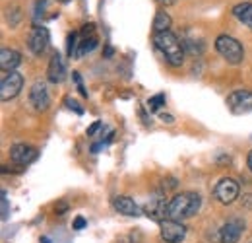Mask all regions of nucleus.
Segmentation results:
<instances>
[{
  "label": "nucleus",
  "instance_id": "obj_2",
  "mask_svg": "<svg viewBox=\"0 0 252 243\" xmlns=\"http://www.w3.org/2000/svg\"><path fill=\"white\" fill-rule=\"evenodd\" d=\"M154 45L171 66H175V68L183 66V62H185V43L173 31L154 33Z\"/></svg>",
  "mask_w": 252,
  "mask_h": 243
},
{
  "label": "nucleus",
  "instance_id": "obj_10",
  "mask_svg": "<svg viewBox=\"0 0 252 243\" xmlns=\"http://www.w3.org/2000/svg\"><path fill=\"white\" fill-rule=\"evenodd\" d=\"M30 103L33 105L35 111H45L51 103V95H49V88L45 82H35L30 90Z\"/></svg>",
  "mask_w": 252,
  "mask_h": 243
},
{
  "label": "nucleus",
  "instance_id": "obj_19",
  "mask_svg": "<svg viewBox=\"0 0 252 243\" xmlns=\"http://www.w3.org/2000/svg\"><path fill=\"white\" fill-rule=\"evenodd\" d=\"M78 37H80V33L78 31H72L68 35V39H66V53H68L70 59H76V55H78V43H80Z\"/></svg>",
  "mask_w": 252,
  "mask_h": 243
},
{
  "label": "nucleus",
  "instance_id": "obj_24",
  "mask_svg": "<svg viewBox=\"0 0 252 243\" xmlns=\"http://www.w3.org/2000/svg\"><path fill=\"white\" fill-rule=\"evenodd\" d=\"M10 214V206H8V193L2 191V220H8Z\"/></svg>",
  "mask_w": 252,
  "mask_h": 243
},
{
  "label": "nucleus",
  "instance_id": "obj_5",
  "mask_svg": "<svg viewBox=\"0 0 252 243\" xmlns=\"http://www.w3.org/2000/svg\"><path fill=\"white\" fill-rule=\"evenodd\" d=\"M24 88V76L20 72H6L2 76V82H0V99L2 101H10L14 99Z\"/></svg>",
  "mask_w": 252,
  "mask_h": 243
},
{
  "label": "nucleus",
  "instance_id": "obj_15",
  "mask_svg": "<svg viewBox=\"0 0 252 243\" xmlns=\"http://www.w3.org/2000/svg\"><path fill=\"white\" fill-rule=\"evenodd\" d=\"M22 64V55L14 49H2L0 51V68L4 72H14Z\"/></svg>",
  "mask_w": 252,
  "mask_h": 243
},
{
  "label": "nucleus",
  "instance_id": "obj_34",
  "mask_svg": "<svg viewBox=\"0 0 252 243\" xmlns=\"http://www.w3.org/2000/svg\"><path fill=\"white\" fill-rule=\"evenodd\" d=\"M57 2H61V4H66V2H70V0H57Z\"/></svg>",
  "mask_w": 252,
  "mask_h": 243
},
{
  "label": "nucleus",
  "instance_id": "obj_3",
  "mask_svg": "<svg viewBox=\"0 0 252 243\" xmlns=\"http://www.w3.org/2000/svg\"><path fill=\"white\" fill-rule=\"evenodd\" d=\"M216 51L229 64H241L245 61V49H243L241 41L231 35H220L216 39Z\"/></svg>",
  "mask_w": 252,
  "mask_h": 243
},
{
  "label": "nucleus",
  "instance_id": "obj_29",
  "mask_svg": "<svg viewBox=\"0 0 252 243\" xmlns=\"http://www.w3.org/2000/svg\"><path fill=\"white\" fill-rule=\"evenodd\" d=\"M113 55H115V49H113L111 45H107V47H105V51H103V57H105V59H111Z\"/></svg>",
  "mask_w": 252,
  "mask_h": 243
},
{
  "label": "nucleus",
  "instance_id": "obj_9",
  "mask_svg": "<svg viewBox=\"0 0 252 243\" xmlns=\"http://www.w3.org/2000/svg\"><path fill=\"white\" fill-rule=\"evenodd\" d=\"M245 220L241 218H231L227 220L220 230V242L221 243H239L241 236L245 234Z\"/></svg>",
  "mask_w": 252,
  "mask_h": 243
},
{
  "label": "nucleus",
  "instance_id": "obj_21",
  "mask_svg": "<svg viewBox=\"0 0 252 243\" xmlns=\"http://www.w3.org/2000/svg\"><path fill=\"white\" fill-rule=\"evenodd\" d=\"M64 101H66V107H68V109H72L76 115H84V107H82V105H80L76 99H72V97H66Z\"/></svg>",
  "mask_w": 252,
  "mask_h": 243
},
{
  "label": "nucleus",
  "instance_id": "obj_4",
  "mask_svg": "<svg viewBox=\"0 0 252 243\" xmlns=\"http://www.w3.org/2000/svg\"><path fill=\"white\" fill-rule=\"evenodd\" d=\"M159 232H161V240L165 243H183L187 238V226L171 218L159 224Z\"/></svg>",
  "mask_w": 252,
  "mask_h": 243
},
{
  "label": "nucleus",
  "instance_id": "obj_26",
  "mask_svg": "<svg viewBox=\"0 0 252 243\" xmlns=\"http://www.w3.org/2000/svg\"><path fill=\"white\" fill-rule=\"evenodd\" d=\"M82 35H84V37H94L95 35V24H86V26L82 28Z\"/></svg>",
  "mask_w": 252,
  "mask_h": 243
},
{
  "label": "nucleus",
  "instance_id": "obj_25",
  "mask_svg": "<svg viewBox=\"0 0 252 243\" xmlns=\"http://www.w3.org/2000/svg\"><path fill=\"white\" fill-rule=\"evenodd\" d=\"M10 12L14 14V18H10L8 22H10V26H14V28H16V26H18V22H20V16H22V12H20V8H12Z\"/></svg>",
  "mask_w": 252,
  "mask_h": 243
},
{
  "label": "nucleus",
  "instance_id": "obj_11",
  "mask_svg": "<svg viewBox=\"0 0 252 243\" xmlns=\"http://www.w3.org/2000/svg\"><path fill=\"white\" fill-rule=\"evenodd\" d=\"M66 62L61 53H55L49 61V68H47V78L51 84H61L66 80Z\"/></svg>",
  "mask_w": 252,
  "mask_h": 243
},
{
  "label": "nucleus",
  "instance_id": "obj_16",
  "mask_svg": "<svg viewBox=\"0 0 252 243\" xmlns=\"http://www.w3.org/2000/svg\"><path fill=\"white\" fill-rule=\"evenodd\" d=\"M231 12H233V16H235L241 24H245L247 28L252 30V2H241V4L233 6Z\"/></svg>",
  "mask_w": 252,
  "mask_h": 243
},
{
  "label": "nucleus",
  "instance_id": "obj_7",
  "mask_svg": "<svg viewBox=\"0 0 252 243\" xmlns=\"http://www.w3.org/2000/svg\"><path fill=\"white\" fill-rule=\"evenodd\" d=\"M239 191H241V187L235 179L223 177V179L218 181L216 189H214V197L220 201L221 204H233L237 201V197H239Z\"/></svg>",
  "mask_w": 252,
  "mask_h": 243
},
{
  "label": "nucleus",
  "instance_id": "obj_20",
  "mask_svg": "<svg viewBox=\"0 0 252 243\" xmlns=\"http://www.w3.org/2000/svg\"><path fill=\"white\" fill-rule=\"evenodd\" d=\"M163 105H165V93H156L148 99V109L150 111H158Z\"/></svg>",
  "mask_w": 252,
  "mask_h": 243
},
{
  "label": "nucleus",
  "instance_id": "obj_17",
  "mask_svg": "<svg viewBox=\"0 0 252 243\" xmlns=\"http://www.w3.org/2000/svg\"><path fill=\"white\" fill-rule=\"evenodd\" d=\"M171 16L165 10H158L154 16V33H163V31H171Z\"/></svg>",
  "mask_w": 252,
  "mask_h": 243
},
{
  "label": "nucleus",
  "instance_id": "obj_32",
  "mask_svg": "<svg viewBox=\"0 0 252 243\" xmlns=\"http://www.w3.org/2000/svg\"><path fill=\"white\" fill-rule=\"evenodd\" d=\"M247 165H249V169L252 171V150L249 152V158H247Z\"/></svg>",
  "mask_w": 252,
  "mask_h": 243
},
{
  "label": "nucleus",
  "instance_id": "obj_23",
  "mask_svg": "<svg viewBox=\"0 0 252 243\" xmlns=\"http://www.w3.org/2000/svg\"><path fill=\"white\" fill-rule=\"evenodd\" d=\"M88 226V220L84 218V216H76L74 218V222H72V228L76 230V232H80V230H84Z\"/></svg>",
  "mask_w": 252,
  "mask_h": 243
},
{
  "label": "nucleus",
  "instance_id": "obj_27",
  "mask_svg": "<svg viewBox=\"0 0 252 243\" xmlns=\"http://www.w3.org/2000/svg\"><path fill=\"white\" fill-rule=\"evenodd\" d=\"M99 128H101V121L92 122V124L88 126V132H86V134H88V136H95V132H97Z\"/></svg>",
  "mask_w": 252,
  "mask_h": 243
},
{
  "label": "nucleus",
  "instance_id": "obj_18",
  "mask_svg": "<svg viewBox=\"0 0 252 243\" xmlns=\"http://www.w3.org/2000/svg\"><path fill=\"white\" fill-rule=\"evenodd\" d=\"M97 43H99L97 35H94V37H84V39L80 41V49H78V55H76V59H82L86 53H92L95 47H97Z\"/></svg>",
  "mask_w": 252,
  "mask_h": 243
},
{
  "label": "nucleus",
  "instance_id": "obj_31",
  "mask_svg": "<svg viewBox=\"0 0 252 243\" xmlns=\"http://www.w3.org/2000/svg\"><path fill=\"white\" fill-rule=\"evenodd\" d=\"M158 2L161 4V6H169V4H175L177 0H158Z\"/></svg>",
  "mask_w": 252,
  "mask_h": 243
},
{
  "label": "nucleus",
  "instance_id": "obj_30",
  "mask_svg": "<svg viewBox=\"0 0 252 243\" xmlns=\"http://www.w3.org/2000/svg\"><path fill=\"white\" fill-rule=\"evenodd\" d=\"M159 119H161L163 122H169V124L175 121V117H173V115H169V113H161V115H159Z\"/></svg>",
  "mask_w": 252,
  "mask_h": 243
},
{
  "label": "nucleus",
  "instance_id": "obj_28",
  "mask_svg": "<svg viewBox=\"0 0 252 243\" xmlns=\"http://www.w3.org/2000/svg\"><path fill=\"white\" fill-rule=\"evenodd\" d=\"M55 212H57V214H66V212H68V204H66L64 201L57 202V204H55Z\"/></svg>",
  "mask_w": 252,
  "mask_h": 243
},
{
  "label": "nucleus",
  "instance_id": "obj_6",
  "mask_svg": "<svg viewBox=\"0 0 252 243\" xmlns=\"http://www.w3.org/2000/svg\"><path fill=\"white\" fill-rule=\"evenodd\" d=\"M227 107L231 113L235 115H243V113H249L252 111V91L251 90H237L233 93L227 95L225 99Z\"/></svg>",
  "mask_w": 252,
  "mask_h": 243
},
{
  "label": "nucleus",
  "instance_id": "obj_22",
  "mask_svg": "<svg viewBox=\"0 0 252 243\" xmlns=\"http://www.w3.org/2000/svg\"><path fill=\"white\" fill-rule=\"evenodd\" d=\"M72 78H74V82H76V86H78V91L84 95V97H88V90L84 88V82H82V76L78 74V72H72Z\"/></svg>",
  "mask_w": 252,
  "mask_h": 243
},
{
  "label": "nucleus",
  "instance_id": "obj_33",
  "mask_svg": "<svg viewBox=\"0 0 252 243\" xmlns=\"http://www.w3.org/2000/svg\"><path fill=\"white\" fill-rule=\"evenodd\" d=\"M41 243H51V240H49V238H45V236H43V238H41Z\"/></svg>",
  "mask_w": 252,
  "mask_h": 243
},
{
  "label": "nucleus",
  "instance_id": "obj_12",
  "mask_svg": "<svg viewBox=\"0 0 252 243\" xmlns=\"http://www.w3.org/2000/svg\"><path fill=\"white\" fill-rule=\"evenodd\" d=\"M10 160L16 165H30L33 160H37V148L30 144H14L10 148Z\"/></svg>",
  "mask_w": 252,
  "mask_h": 243
},
{
  "label": "nucleus",
  "instance_id": "obj_14",
  "mask_svg": "<svg viewBox=\"0 0 252 243\" xmlns=\"http://www.w3.org/2000/svg\"><path fill=\"white\" fill-rule=\"evenodd\" d=\"M167 204L169 202H165L163 201V197H154L150 202H148V206L144 208V212H146V216H150L152 220H156V222H163V220H167Z\"/></svg>",
  "mask_w": 252,
  "mask_h": 243
},
{
  "label": "nucleus",
  "instance_id": "obj_13",
  "mask_svg": "<svg viewBox=\"0 0 252 243\" xmlns=\"http://www.w3.org/2000/svg\"><path fill=\"white\" fill-rule=\"evenodd\" d=\"M113 208H115L119 214H123V216H130V218H136V216H140V214H142V208L134 202V199H130V197H123V195L113 199Z\"/></svg>",
  "mask_w": 252,
  "mask_h": 243
},
{
  "label": "nucleus",
  "instance_id": "obj_1",
  "mask_svg": "<svg viewBox=\"0 0 252 243\" xmlns=\"http://www.w3.org/2000/svg\"><path fill=\"white\" fill-rule=\"evenodd\" d=\"M200 206H202V197L198 193H192V191L179 193L167 204V218L177 220V222L189 220V218L198 214Z\"/></svg>",
  "mask_w": 252,
  "mask_h": 243
},
{
  "label": "nucleus",
  "instance_id": "obj_8",
  "mask_svg": "<svg viewBox=\"0 0 252 243\" xmlns=\"http://www.w3.org/2000/svg\"><path fill=\"white\" fill-rule=\"evenodd\" d=\"M49 41H51V35H49V30L45 26H33L30 35H28V47L37 57L47 51Z\"/></svg>",
  "mask_w": 252,
  "mask_h": 243
}]
</instances>
